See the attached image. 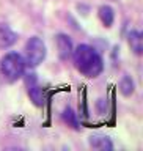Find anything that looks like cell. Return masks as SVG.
I'll use <instances>...</instances> for the list:
<instances>
[{
	"instance_id": "8fae6325",
	"label": "cell",
	"mask_w": 143,
	"mask_h": 151,
	"mask_svg": "<svg viewBox=\"0 0 143 151\" xmlns=\"http://www.w3.org/2000/svg\"><path fill=\"white\" fill-rule=\"evenodd\" d=\"M63 118H65V121H66V123L73 124V127H77V120H75V115H74V112L71 110V109H65Z\"/></svg>"
},
{
	"instance_id": "7a4b0ae2",
	"label": "cell",
	"mask_w": 143,
	"mask_h": 151,
	"mask_svg": "<svg viewBox=\"0 0 143 151\" xmlns=\"http://www.w3.org/2000/svg\"><path fill=\"white\" fill-rule=\"evenodd\" d=\"M0 71H2L3 77L14 82V80L21 79L25 71V60L22 58L16 52H9L0 60Z\"/></svg>"
},
{
	"instance_id": "277c9868",
	"label": "cell",
	"mask_w": 143,
	"mask_h": 151,
	"mask_svg": "<svg viewBox=\"0 0 143 151\" xmlns=\"http://www.w3.org/2000/svg\"><path fill=\"white\" fill-rule=\"evenodd\" d=\"M57 49H58V55L61 60H68L71 55H73V41L69 40V36L63 35H57Z\"/></svg>"
},
{
	"instance_id": "30bf717a",
	"label": "cell",
	"mask_w": 143,
	"mask_h": 151,
	"mask_svg": "<svg viewBox=\"0 0 143 151\" xmlns=\"http://www.w3.org/2000/svg\"><path fill=\"white\" fill-rule=\"evenodd\" d=\"M120 90H121V93L124 94V96H131V94L134 93V82H132V79L124 76V77L121 79V82H120Z\"/></svg>"
},
{
	"instance_id": "52a82bcc",
	"label": "cell",
	"mask_w": 143,
	"mask_h": 151,
	"mask_svg": "<svg viewBox=\"0 0 143 151\" xmlns=\"http://www.w3.org/2000/svg\"><path fill=\"white\" fill-rule=\"evenodd\" d=\"M90 145L96 150H112L113 148L110 139L106 135H91L90 137Z\"/></svg>"
},
{
	"instance_id": "6da1fadb",
	"label": "cell",
	"mask_w": 143,
	"mask_h": 151,
	"mask_svg": "<svg viewBox=\"0 0 143 151\" xmlns=\"http://www.w3.org/2000/svg\"><path fill=\"white\" fill-rule=\"evenodd\" d=\"M71 57L74 60L75 68L87 77H98L104 69L101 55L88 44H79L75 49H73Z\"/></svg>"
},
{
	"instance_id": "3957f363",
	"label": "cell",
	"mask_w": 143,
	"mask_h": 151,
	"mask_svg": "<svg viewBox=\"0 0 143 151\" xmlns=\"http://www.w3.org/2000/svg\"><path fill=\"white\" fill-rule=\"evenodd\" d=\"M25 58L30 66H38L46 58V44L38 36H33L25 44Z\"/></svg>"
},
{
	"instance_id": "ba28073f",
	"label": "cell",
	"mask_w": 143,
	"mask_h": 151,
	"mask_svg": "<svg viewBox=\"0 0 143 151\" xmlns=\"http://www.w3.org/2000/svg\"><path fill=\"white\" fill-rule=\"evenodd\" d=\"M127 41H129V46H131V49L134 50V54L140 55V54H142V50H143V44H142V35H140V32L132 30V32L129 33V35H127Z\"/></svg>"
},
{
	"instance_id": "9c48e42d",
	"label": "cell",
	"mask_w": 143,
	"mask_h": 151,
	"mask_svg": "<svg viewBox=\"0 0 143 151\" xmlns=\"http://www.w3.org/2000/svg\"><path fill=\"white\" fill-rule=\"evenodd\" d=\"M28 94H30L32 101L36 104V106H42L44 104V91L42 88L36 87V85H32L30 90H28Z\"/></svg>"
},
{
	"instance_id": "5b68a950",
	"label": "cell",
	"mask_w": 143,
	"mask_h": 151,
	"mask_svg": "<svg viewBox=\"0 0 143 151\" xmlns=\"http://www.w3.org/2000/svg\"><path fill=\"white\" fill-rule=\"evenodd\" d=\"M17 40V35L14 33L8 25H3L0 24V47L2 49H6V47L13 46Z\"/></svg>"
},
{
	"instance_id": "8992f818",
	"label": "cell",
	"mask_w": 143,
	"mask_h": 151,
	"mask_svg": "<svg viewBox=\"0 0 143 151\" xmlns=\"http://www.w3.org/2000/svg\"><path fill=\"white\" fill-rule=\"evenodd\" d=\"M98 16H99L101 22L106 27H112L113 19H115V13H113L112 6H109V5H102V6L98 9Z\"/></svg>"
}]
</instances>
